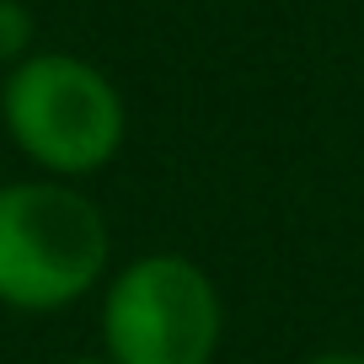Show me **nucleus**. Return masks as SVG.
<instances>
[{
  "label": "nucleus",
  "mask_w": 364,
  "mask_h": 364,
  "mask_svg": "<svg viewBox=\"0 0 364 364\" xmlns=\"http://www.w3.org/2000/svg\"><path fill=\"white\" fill-rule=\"evenodd\" d=\"M107 220L75 182H0V306L65 311L107 273Z\"/></svg>",
  "instance_id": "nucleus-2"
},
{
  "label": "nucleus",
  "mask_w": 364,
  "mask_h": 364,
  "mask_svg": "<svg viewBox=\"0 0 364 364\" xmlns=\"http://www.w3.org/2000/svg\"><path fill=\"white\" fill-rule=\"evenodd\" d=\"M70 364H113L107 353H80V359H70Z\"/></svg>",
  "instance_id": "nucleus-6"
},
{
  "label": "nucleus",
  "mask_w": 364,
  "mask_h": 364,
  "mask_svg": "<svg viewBox=\"0 0 364 364\" xmlns=\"http://www.w3.org/2000/svg\"><path fill=\"white\" fill-rule=\"evenodd\" d=\"M33 11H27L22 0H0V70L22 65L33 54Z\"/></svg>",
  "instance_id": "nucleus-4"
},
{
  "label": "nucleus",
  "mask_w": 364,
  "mask_h": 364,
  "mask_svg": "<svg viewBox=\"0 0 364 364\" xmlns=\"http://www.w3.org/2000/svg\"><path fill=\"white\" fill-rule=\"evenodd\" d=\"M0 75H6V70H0Z\"/></svg>",
  "instance_id": "nucleus-7"
},
{
  "label": "nucleus",
  "mask_w": 364,
  "mask_h": 364,
  "mask_svg": "<svg viewBox=\"0 0 364 364\" xmlns=\"http://www.w3.org/2000/svg\"><path fill=\"white\" fill-rule=\"evenodd\" d=\"M0 124L43 177H97L124 150L129 113L118 86L80 54H27L0 75Z\"/></svg>",
  "instance_id": "nucleus-1"
},
{
  "label": "nucleus",
  "mask_w": 364,
  "mask_h": 364,
  "mask_svg": "<svg viewBox=\"0 0 364 364\" xmlns=\"http://www.w3.org/2000/svg\"><path fill=\"white\" fill-rule=\"evenodd\" d=\"M306 364H364V353H348V348H332V353H316Z\"/></svg>",
  "instance_id": "nucleus-5"
},
{
  "label": "nucleus",
  "mask_w": 364,
  "mask_h": 364,
  "mask_svg": "<svg viewBox=\"0 0 364 364\" xmlns=\"http://www.w3.org/2000/svg\"><path fill=\"white\" fill-rule=\"evenodd\" d=\"M220 338V284L182 252L134 257L102 295V353L113 364H215Z\"/></svg>",
  "instance_id": "nucleus-3"
}]
</instances>
